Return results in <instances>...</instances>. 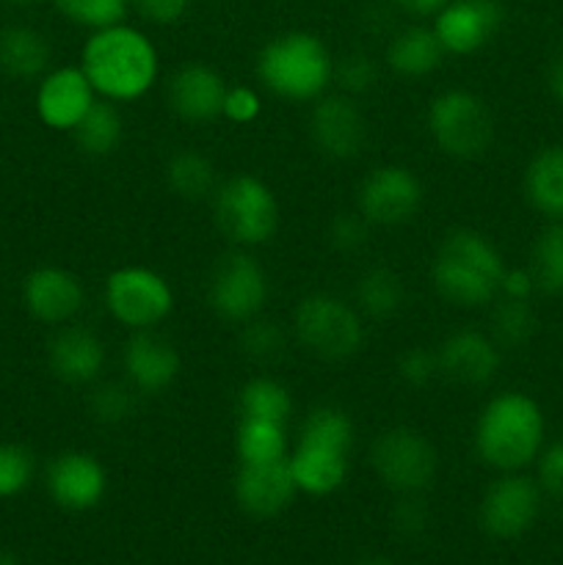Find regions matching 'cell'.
Here are the masks:
<instances>
[{
  "label": "cell",
  "instance_id": "cell-1",
  "mask_svg": "<svg viewBox=\"0 0 563 565\" xmlns=\"http://www.w3.org/2000/svg\"><path fill=\"white\" fill-rule=\"evenodd\" d=\"M81 70L103 99L132 103L158 81L160 55L147 33L119 22L92 31L81 50Z\"/></svg>",
  "mask_w": 563,
  "mask_h": 565
},
{
  "label": "cell",
  "instance_id": "cell-2",
  "mask_svg": "<svg viewBox=\"0 0 563 565\" xmlns=\"http://www.w3.org/2000/svg\"><path fill=\"white\" fill-rule=\"evenodd\" d=\"M546 445L544 408L528 392L508 390L480 408L472 447L480 463L495 472H524Z\"/></svg>",
  "mask_w": 563,
  "mask_h": 565
},
{
  "label": "cell",
  "instance_id": "cell-3",
  "mask_svg": "<svg viewBox=\"0 0 563 565\" xmlns=\"http://www.w3.org/2000/svg\"><path fill=\"white\" fill-rule=\"evenodd\" d=\"M506 268L500 248L484 232L453 230L436 248L431 281L453 307L478 309L500 298Z\"/></svg>",
  "mask_w": 563,
  "mask_h": 565
},
{
  "label": "cell",
  "instance_id": "cell-4",
  "mask_svg": "<svg viewBox=\"0 0 563 565\" xmlns=\"http://www.w3.org/2000/svg\"><path fill=\"white\" fill-rule=\"evenodd\" d=\"M353 419L340 406H318L307 414L293 447L290 469L301 494L329 497L346 483L351 469Z\"/></svg>",
  "mask_w": 563,
  "mask_h": 565
},
{
  "label": "cell",
  "instance_id": "cell-5",
  "mask_svg": "<svg viewBox=\"0 0 563 565\" xmlns=\"http://www.w3.org/2000/svg\"><path fill=\"white\" fill-rule=\"evenodd\" d=\"M257 77L276 97L309 103L334 83V55L315 33L287 31L259 50Z\"/></svg>",
  "mask_w": 563,
  "mask_h": 565
},
{
  "label": "cell",
  "instance_id": "cell-6",
  "mask_svg": "<svg viewBox=\"0 0 563 565\" xmlns=\"http://www.w3.org/2000/svg\"><path fill=\"white\" fill-rule=\"evenodd\" d=\"M213 215L221 235L235 246H265L279 230V199L265 180L237 174L221 182L213 193Z\"/></svg>",
  "mask_w": 563,
  "mask_h": 565
},
{
  "label": "cell",
  "instance_id": "cell-7",
  "mask_svg": "<svg viewBox=\"0 0 563 565\" xmlns=\"http://www.w3.org/2000/svg\"><path fill=\"white\" fill-rule=\"evenodd\" d=\"M425 125L436 149L456 160L484 158L495 141L489 105L467 88H447L436 94L425 114Z\"/></svg>",
  "mask_w": 563,
  "mask_h": 565
},
{
  "label": "cell",
  "instance_id": "cell-8",
  "mask_svg": "<svg viewBox=\"0 0 563 565\" xmlns=\"http://www.w3.org/2000/svg\"><path fill=\"white\" fill-rule=\"evenodd\" d=\"M298 345L326 362L351 359L364 342V320L357 307L329 292H312L293 309Z\"/></svg>",
  "mask_w": 563,
  "mask_h": 565
},
{
  "label": "cell",
  "instance_id": "cell-9",
  "mask_svg": "<svg viewBox=\"0 0 563 565\" xmlns=\"http://www.w3.org/2000/svg\"><path fill=\"white\" fill-rule=\"evenodd\" d=\"M370 463L381 483L397 494L414 497L434 483L439 472V452L428 436L419 430L397 425L375 436L370 447Z\"/></svg>",
  "mask_w": 563,
  "mask_h": 565
},
{
  "label": "cell",
  "instance_id": "cell-10",
  "mask_svg": "<svg viewBox=\"0 0 563 565\" xmlns=\"http://www.w3.org/2000/svg\"><path fill=\"white\" fill-rule=\"evenodd\" d=\"M105 307L110 318L130 331H149L174 312L169 279L144 265H125L105 279Z\"/></svg>",
  "mask_w": 563,
  "mask_h": 565
},
{
  "label": "cell",
  "instance_id": "cell-11",
  "mask_svg": "<svg viewBox=\"0 0 563 565\" xmlns=\"http://www.w3.org/2000/svg\"><path fill=\"white\" fill-rule=\"evenodd\" d=\"M268 274L246 252H230L215 263L208 279V303L226 323H248L259 318L268 301Z\"/></svg>",
  "mask_w": 563,
  "mask_h": 565
},
{
  "label": "cell",
  "instance_id": "cell-12",
  "mask_svg": "<svg viewBox=\"0 0 563 565\" xmlns=\"http://www.w3.org/2000/svg\"><path fill=\"white\" fill-rule=\"evenodd\" d=\"M544 491L524 472H502L480 500V527L497 541H517L535 524Z\"/></svg>",
  "mask_w": 563,
  "mask_h": 565
},
{
  "label": "cell",
  "instance_id": "cell-13",
  "mask_svg": "<svg viewBox=\"0 0 563 565\" xmlns=\"http://www.w3.org/2000/svg\"><path fill=\"white\" fill-rule=\"evenodd\" d=\"M423 182L412 169L397 163L375 166L357 193L359 215L370 226H401L423 207Z\"/></svg>",
  "mask_w": 563,
  "mask_h": 565
},
{
  "label": "cell",
  "instance_id": "cell-14",
  "mask_svg": "<svg viewBox=\"0 0 563 565\" xmlns=\"http://www.w3.org/2000/svg\"><path fill=\"white\" fill-rule=\"evenodd\" d=\"M497 0H450L434 14V33L445 53L475 55L497 36L502 25Z\"/></svg>",
  "mask_w": 563,
  "mask_h": 565
},
{
  "label": "cell",
  "instance_id": "cell-15",
  "mask_svg": "<svg viewBox=\"0 0 563 565\" xmlns=\"http://www.w3.org/2000/svg\"><path fill=\"white\" fill-rule=\"evenodd\" d=\"M44 486H47L50 500L64 511H92L108 491V472L92 452L66 450L50 461Z\"/></svg>",
  "mask_w": 563,
  "mask_h": 565
},
{
  "label": "cell",
  "instance_id": "cell-16",
  "mask_svg": "<svg viewBox=\"0 0 563 565\" xmlns=\"http://www.w3.org/2000/svg\"><path fill=\"white\" fill-rule=\"evenodd\" d=\"M309 136L326 158L353 160L368 141V121L353 97L323 94L315 99L312 116H309Z\"/></svg>",
  "mask_w": 563,
  "mask_h": 565
},
{
  "label": "cell",
  "instance_id": "cell-17",
  "mask_svg": "<svg viewBox=\"0 0 563 565\" xmlns=\"http://www.w3.org/2000/svg\"><path fill=\"white\" fill-rule=\"evenodd\" d=\"M94 103L97 92L81 66H59L39 77L36 116L50 130L72 132Z\"/></svg>",
  "mask_w": 563,
  "mask_h": 565
},
{
  "label": "cell",
  "instance_id": "cell-18",
  "mask_svg": "<svg viewBox=\"0 0 563 565\" xmlns=\"http://www.w3.org/2000/svg\"><path fill=\"white\" fill-rule=\"evenodd\" d=\"M232 491L235 500L248 516L254 519H274L282 511L290 508L296 500L298 486L293 478L290 458H279V461L265 463H241L232 480Z\"/></svg>",
  "mask_w": 563,
  "mask_h": 565
},
{
  "label": "cell",
  "instance_id": "cell-19",
  "mask_svg": "<svg viewBox=\"0 0 563 565\" xmlns=\"http://www.w3.org/2000/svg\"><path fill=\"white\" fill-rule=\"evenodd\" d=\"M22 303L39 323L66 326L81 315L86 290L72 270L42 265V268H33L22 281Z\"/></svg>",
  "mask_w": 563,
  "mask_h": 565
},
{
  "label": "cell",
  "instance_id": "cell-20",
  "mask_svg": "<svg viewBox=\"0 0 563 565\" xmlns=\"http://www.w3.org/2000/svg\"><path fill=\"white\" fill-rule=\"evenodd\" d=\"M439 375L461 386H486L502 364V348L478 329H458L436 348Z\"/></svg>",
  "mask_w": 563,
  "mask_h": 565
},
{
  "label": "cell",
  "instance_id": "cell-21",
  "mask_svg": "<svg viewBox=\"0 0 563 565\" xmlns=\"http://www.w3.org/2000/svg\"><path fill=\"white\" fill-rule=\"evenodd\" d=\"M226 81L219 70L202 61L182 64L174 75L169 77V108L188 125H208V121L221 119L226 97Z\"/></svg>",
  "mask_w": 563,
  "mask_h": 565
},
{
  "label": "cell",
  "instance_id": "cell-22",
  "mask_svg": "<svg viewBox=\"0 0 563 565\" xmlns=\"http://www.w3.org/2000/svg\"><path fill=\"white\" fill-rule=\"evenodd\" d=\"M127 384L141 395H160L177 381L182 370V359L177 348L163 337L149 331H132L121 351Z\"/></svg>",
  "mask_w": 563,
  "mask_h": 565
},
{
  "label": "cell",
  "instance_id": "cell-23",
  "mask_svg": "<svg viewBox=\"0 0 563 565\" xmlns=\"http://www.w3.org/2000/svg\"><path fill=\"white\" fill-rule=\"evenodd\" d=\"M103 340L83 326H61L47 345V364L53 375L64 384H94L105 370Z\"/></svg>",
  "mask_w": 563,
  "mask_h": 565
},
{
  "label": "cell",
  "instance_id": "cell-24",
  "mask_svg": "<svg viewBox=\"0 0 563 565\" xmlns=\"http://www.w3.org/2000/svg\"><path fill=\"white\" fill-rule=\"evenodd\" d=\"M524 199L546 221H563V143L541 147L524 166Z\"/></svg>",
  "mask_w": 563,
  "mask_h": 565
},
{
  "label": "cell",
  "instance_id": "cell-25",
  "mask_svg": "<svg viewBox=\"0 0 563 565\" xmlns=\"http://www.w3.org/2000/svg\"><path fill=\"white\" fill-rule=\"evenodd\" d=\"M445 55L447 53L436 39L434 28L406 25L390 39L384 61L401 77H425L439 70Z\"/></svg>",
  "mask_w": 563,
  "mask_h": 565
},
{
  "label": "cell",
  "instance_id": "cell-26",
  "mask_svg": "<svg viewBox=\"0 0 563 565\" xmlns=\"http://www.w3.org/2000/svg\"><path fill=\"white\" fill-rule=\"evenodd\" d=\"M50 66V42L31 25L0 28V72L14 81H36Z\"/></svg>",
  "mask_w": 563,
  "mask_h": 565
},
{
  "label": "cell",
  "instance_id": "cell-27",
  "mask_svg": "<svg viewBox=\"0 0 563 565\" xmlns=\"http://www.w3.org/2000/svg\"><path fill=\"white\" fill-rule=\"evenodd\" d=\"M166 185L174 196L185 199V202H202V199H213L219 191V174L208 154L196 152V149H180L169 158L163 169Z\"/></svg>",
  "mask_w": 563,
  "mask_h": 565
},
{
  "label": "cell",
  "instance_id": "cell-28",
  "mask_svg": "<svg viewBox=\"0 0 563 565\" xmlns=\"http://www.w3.org/2000/svg\"><path fill=\"white\" fill-rule=\"evenodd\" d=\"M121 136H125V121H121L119 108L110 99H97L86 116L77 121L72 130L77 149L88 158H108L119 149Z\"/></svg>",
  "mask_w": 563,
  "mask_h": 565
},
{
  "label": "cell",
  "instance_id": "cell-29",
  "mask_svg": "<svg viewBox=\"0 0 563 565\" xmlns=\"http://www.w3.org/2000/svg\"><path fill=\"white\" fill-rule=\"evenodd\" d=\"M287 425L257 417H237L235 452L241 463L279 461L287 456Z\"/></svg>",
  "mask_w": 563,
  "mask_h": 565
},
{
  "label": "cell",
  "instance_id": "cell-30",
  "mask_svg": "<svg viewBox=\"0 0 563 565\" xmlns=\"http://www.w3.org/2000/svg\"><path fill=\"white\" fill-rule=\"evenodd\" d=\"M403 307V281L392 268H370L357 281V309L362 318L386 320Z\"/></svg>",
  "mask_w": 563,
  "mask_h": 565
},
{
  "label": "cell",
  "instance_id": "cell-31",
  "mask_svg": "<svg viewBox=\"0 0 563 565\" xmlns=\"http://www.w3.org/2000/svg\"><path fill=\"white\" fill-rule=\"evenodd\" d=\"M237 414L287 425L293 414V395L282 381L257 375V379L243 384L241 395H237Z\"/></svg>",
  "mask_w": 563,
  "mask_h": 565
},
{
  "label": "cell",
  "instance_id": "cell-32",
  "mask_svg": "<svg viewBox=\"0 0 563 565\" xmlns=\"http://www.w3.org/2000/svg\"><path fill=\"white\" fill-rule=\"evenodd\" d=\"M539 331V315L528 298H506L491 309V340L506 348H524Z\"/></svg>",
  "mask_w": 563,
  "mask_h": 565
},
{
  "label": "cell",
  "instance_id": "cell-33",
  "mask_svg": "<svg viewBox=\"0 0 563 565\" xmlns=\"http://www.w3.org/2000/svg\"><path fill=\"white\" fill-rule=\"evenodd\" d=\"M530 274L535 279V290L563 296V221H550L539 232L530 252Z\"/></svg>",
  "mask_w": 563,
  "mask_h": 565
},
{
  "label": "cell",
  "instance_id": "cell-34",
  "mask_svg": "<svg viewBox=\"0 0 563 565\" xmlns=\"http://www.w3.org/2000/svg\"><path fill=\"white\" fill-rule=\"evenodd\" d=\"M53 6L64 20L88 31L119 25L130 11V0H53Z\"/></svg>",
  "mask_w": 563,
  "mask_h": 565
},
{
  "label": "cell",
  "instance_id": "cell-35",
  "mask_svg": "<svg viewBox=\"0 0 563 565\" xmlns=\"http://www.w3.org/2000/svg\"><path fill=\"white\" fill-rule=\"evenodd\" d=\"M36 478V458L28 447L0 441V497H17Z\"/></svg>",
  "mask_w": 563,
  "mask_h": 565
},
{
  "label": "cell",
  "instance_id": "cell-36",
  "mask_svg": "<svg viewBox=\"0 0 563 565\" xmlns=\"http://www.w3.org/2000/svg\"><path fill=\"white\" fill-rule=\"evenodd\" d=\"M241 345L243 353L254 362H274L276 356L285 353V331L274 320L254 318L243 323L241 331Z\"/></svg>",
  "mask_w": 563,
  "mask_h": 565
},
{
  "label": "cell",
  "instance_id": "cell-37",
  "mask_svg": "<svg viewBox=\"0 0 563 565\" xmlns=\"http://www.w3.org/2000/svg\"><path fill=\"white\" fill-rule=\"evenodd\" d=\"M132 403L136 401H132L130 384H99L92 392L88 408H92V417L99 425H119L132 414Z\"/></svg>",
  "mask_w": 563,
  "mask_h": 565
},
{
  "label": "cell",
  "instance_id": "cell-38",
  "mask_svg": "<svg viewBox=\"0 0 563 565\" xmlns=\"http://www.w3.org/2000/svg\"><path fill=\"white\" fill-rule=\"evenodd\" d=\"M375 61L364 53H351L342 61H334V83L342 88V94L357 97V94L370 92L375 86Z\"/></svg>",
  "mask_w": 563,
  "mask_h": 565
},
{
  "label": "cell",
  "instance_id": "cell-39",
  "mask_svg": "<svg viewBox=\"0 0 563 565\" xmlns=\"http://www.w3.org/2000/svg\"><path fill=\"white\" fill-rule=\"evenodd\" d=\"M397 375L412 390H423L431 381L439 375V362H436V351L428 348H408L401 359H397Z\"/></svg>",
  "mask_w": 563,
  "mask_h": 565
},
{
  "label": "cell",
  "instance_id": "cell-40",
  "mask_svg": "<svg viewBox=\"0 0 563 565\" xmlns=\"http://www.w3.org/2000/svg\"><path fill=\"white\" fill-rule=\"evenodd\" d=\"M535 483L546 497L563 500V439L541 447L539 458H535Z\"/></svg>",
  "mask_w": 563,
  "mask_h": 565
},
{
  "label": "cell",
  "instance_id": "cell-41",
  "mask_svg": "<svg viewBox=\"0 0 563 565\" xmlns=\"http://www.w3.org/2000/svg\"><path fill=\"white\" fill-rule=\"evenodd\" d=\"M263 110V99H259L257 88L252 86H230L224 97V110L221 119H230L232 125H252Z\"/></svg>",
  "mask_w": 563,
  "mask_h": 565
},
{
  "label": "cell",
  "instance_id": "cell-42",
  "mask_svg": "<svg viewBox=\"0 0 563 565\" xmlns=\"http://www.w3.org/2000/svg\"><path fill=\"white\" fill-rule=\"evenodd\" d=\"M370 224L359 213H340L329 226V241L331 246L340 252H357L368 243Z\"/></svg>",
  "mask_w": 563,
  "mask_h": 565
},
{
  "label": "cell",
  "instance_id": "cell-43",
  "mask_svg": "<svg viewBox=\"0 0 563 565\" xmlns=\"http://www.w3.org/2000/svg\"><path fill=\"white\" fill-rule=\"evenodd\" d=\"M130 9L149 25H177L191 9V0H130Z\"/></svg>",
  "mask_w": 563,
  "mask_h": 565
},
{
  "label": "cell",
  "instance_id": "cell-44",
  "mask_svg": "<svg viewBox=\"0 0 563 565\" xmlns=\"http://www.w3.org/2000/svg\"><path fill=\"white\" fill-rule=\"evenodd\" d=\"M535 292V279L530 274V268H506V276H502L500 296L506 298H528Z\"/></svg>",
  "mask_w": 563,
  "mask_h": 565
},
{
  "label": "cell",
  "instance_id": "cell-45",
  "mask_svg": "<svg viewBox=\"0 0 563 565\" xmlns=\"http://www.w3.org/2000/svg\"><path fill=\"white\" fill-rule=\"evenodd\" d=\"M546 86H550L552 97L563 105V47L557 50V55L552 58L550 72H546Z\"/></svg>",
  "mask_w": 563,
  "mask_h": 565
},
{
  "label": "cell",
  "instance_id": "cell-46",
  "mask_svg": "<svg viewBox=\"0 0 563 565\" xmlns=\"http://www.w3.org/2000/svg\"><path fill=\"white\" fill-rule=\"evenodd\" d=\"M395 3L401 6L403 11H408V14L428 17V14H436V11H439L442 6L450 3V0H395Z\"/></svg>",
  "mask_w": 563,
  "mask_h": 565
},
{
  "label": "cell",
  "instance_id": "cell-47",
  "mask_svg": "<svg viewBox=\"0 0 563 565\" xmlns=\"http://www.w3.org/2000/svg\"><path fill=\"white\" fill-rule=\"evenodd\" d=\"M0 565H20V563H17V557L11 555V552L0 550Z\"/></svg>",
  "mask_w": 563,
  "mask_h": 565
},
{
  "label": "cell",
  "instance_id": "cell-48",
  "mask_svg": "<svg viewBox=\"0 0 563 565\" xmlns=\"http://www.w3.org/2000/svg\"><path fill=\"white\" fill-rule=\"evenodd\" d=\"M6 3H11V6H36V3H42V0H6Z\"/></svg>",
  "mask_w": 563,
  "mask_h": 565
},
{
  "label": "cell",
  "instance_id": "cell-49",
  "mask_svg": "<svg viewBox=\"0 0 563 565\" xmlns=\"http://www.w3.org/2000/svg\"><path fill=\"white\" fill-rule=\"evenodd\" d=\"M359 565H392L390 561H381V557H373V561H364V563H359Z\"/></svg>",
  "mask_w": 563,
  "mask_h": 565
}]
</instances>
